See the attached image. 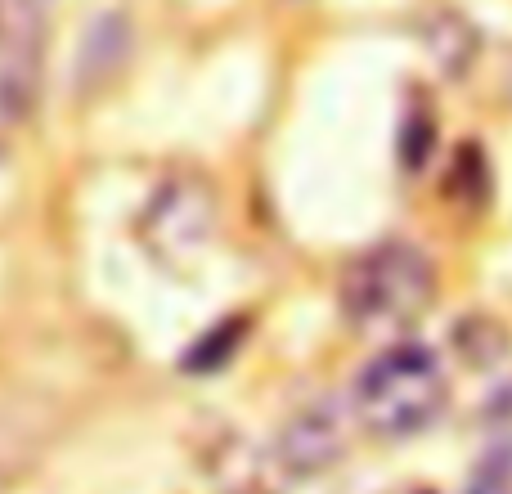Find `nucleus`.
Instances as JSON below:
<instances>
[{
  "label": "nucleus",
  "mask_w": 512,
  "mask_h": 494,
  "mask_svg": "<svg viewBox=\"0 0 512 494\" xmlns=\"http://www.w3.org/2000/svg\"><path fill=\"white\" fill-rule=\"evenodd\" d=\"M436 274L414 243H378L355 256L342 274V315L360 333H405L427 310Z\"/></svg>",
  "instance_id": "f257e3e1"
},
{
  "label": "nucleus",
  "mask_w": 512,
  "mask_h": 494,
  "mask_svg": "<svg viewBox=\"0 0 512 494\" xmlns=\"http://www.w3.org/2000/svg\"><path fill=\"white\" fill-rule=\"evenodd\" d=\"M441 409L445 373L436 364V355L418 342L387 346L355 382V418L373 436H387V441L423 432L427 423H436Z\"/></svg>",
  "instance_id": "f03ea898"
},
{
  "label": "nucleus",
  "mask_w": 512,
  "mask_h": 494,
  "mask_svg": "<svg viewBox=\"0 0 512 494\" xmlns=\"http://www.w3.org/2000/svg\"><path fill=\"white\" fill-rule=\"evenodd\" d=\"M216 221H221V198H216L212 176H203L198 167H180L167 180H158L135 221V234L158 265L185 270L207 252Z\"/></svg>",
  "instance_id": "7ed1b4c3"
},
{
  "label": "nucleus",
  "mask_w": 512,
  "mask_h": 494,
  "mask_svg": "<svg viewBox=\"0 0 512 494\" xmlns=\"http://www.w3.org/2000/svg\"><path fill=\"white\" fill-rule=\"evenodd\" d=\"M45 27L36 0H0V122H27L41 99Z\"/></svg>",
  "instance_id": "20e7f679"
},
{
  "label": "nucleus",
  "mask_w": 512,
  "mask_h": 494,
  "mask_svg": "<svg viewBox=\"0 0 512 494\" xmlns=\"http://www.w3.org/2000/svg\"><path fill=\"white\" fill-rule=\"evenodd\" d=\"M346 441H351L346 409L337 400H315L279 427L274 463L283 468V477H319L346 454Z\"/></svg>",
  "instance_id": "39448f33"
},
{
  "label": "nucleus",
  "mask_w": 512,
  "mask_h": 494,
  "mask_svg": "<svg viewBox=\"0 0 512 494\" xmlns=\"http://www.w3.org/2000/svg\"><path fill=\"white\" fill-rule=\"evenodd\" d=\"M131 59V23L122 14H99L95 23L86 27V41H81V54L72 63V86L81 95L90 90H104L108 81L122 72V63Z\"/></svg>",
  "instance_id": "423d86ee"
},
{
  "label": "nucleus",
  "mask_w": 512,
  "mask_h": 494,
  "mask_svg": "<svg viewBox=\"0 0 512 494\" xmlns=\"http://www.w3.org/2000/svg\"><path fill=\"white\" fill-rule=\"evenodd\" d=\"M418 41H423L427 59L445 72V77H463L477 59V27L459 14V9H436L423 18L418 27Z\"/></svg>",
  "instance_id": "0eeeda50"
},
{
  "label": "nucleus",
  "mask_w": 512,
  "mask_h": 494,
  "mask_svg": "<svg viewBox=\"0 0 512 494\" xmlns=\"http://www.w3.org/2000/svg\"><path fill=\"white\" fill-rule=\"evenodd\" d=\"M508 346H512V333L495 315H463L454 324V351L472 369H495L508 355Z\"/></svg>",
  "instance_id": "6e6552de"
},
{
  "label": "nucleus",
  "mask_w": 512,
  "mask_h": 494,
  "mask_svg": "<svg viewBox=\"0 0 512 494\" xmlns=\"http://www.w3.org/2000/svg\"><path fill=\"white\" fill-rule=\"evenodd\" d=\"M243 333H248V319H243V315H234V319H225V324L207 328V333L198 337L194 346H189V355L180 360V369H189V373H216L234 351H239Z\"/></svg>",
  "instance_id": "1a4fd4ad"
},
{
  "label": "nucleus",
  "mask_w": 512,
  "mask_h": 494,
  "mask_svg": "<svg viewBox=\"0 0 512 494\" xmlns=\"http://www.w3.org/2000/svg\"><path fill=\"white\" fill-rule=\"evenodd\" d=\"M512 490V454H490L486 463L477 468V477H472L468 494H508Z\"/></svg>",
  "instance_id": "9d476101"
},
{
  "label": "nucleus",
  "mask_w": 512,
  "mask_h": 494,
  "mask_svg": "<svg viewBox=\"0 0 512 494\" xmlns=\"http://www.w3.org/2000/svg\"><path fill=\"white\" fill-rule=\"evenodd\" d=\"M427 144H432V117L414 113V117H409V126H405V162H409V167H423Z\"/></svg>",
  "instance_id": "9b49d317"
},
{
  "label": "nucleus",
  "mask_w": 512,
  "mask_h": 494,
  "mask_svg": "<svg viewBox=\"0 0 512 494\" xmlns=\"http://www.w3.org/2000/svg\"><path fill=\"white\" fill-rule=\"evenodd\" d=\"M414 494H436V490H414Z\"/></svg>",
  "instance_id": "f8f14e48"
},
{
  "label": "nucleus",
  "mask_w": 512,
  "mask_h": 494,
  "mask_svg": "<svg viewBox=\"0 0 512 494\" xmlns=\"http://www.w3.org/2000/svg\"><path fill=\"white\" fill-rule=\"evenodd\" d=\"M36 5H45V0H36Z\"/></svg>",
  "instance_id": "ddd939ff"
}]
</instances>
